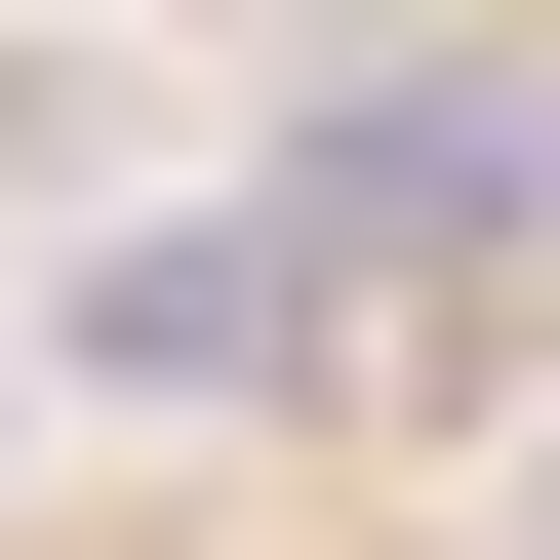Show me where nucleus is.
Instances as JSON below:
<instances>
[{"mask_svg":"<svg viewBox=\"0 0 560 560\" xmlns=\"http://www.w3.org/2000/svg\"><path fill=\"white\" fill-rule=\"evenodd\" d=\"M521 161H560L521 40H320V81H280V241H320V320H361V361H480Z\"/></svg>","mask_w":560,"mask_h":560,"instance_id":"1","label":"nucleus"},{"mask_svg":"<svg viewBox=\"0 0 560 560\" xmlns=\"http://www.w3.org/2000/svg\"><path fill=\"white\" fill-rule=\"evenodd\" d=\"M81 361L120 400H280V361H320V241H280V200H120V241H81Z\"/></svg>","mask_w":560,"mask_h":560,"instance_id":"2","label":"nucleus"},{"mask_svg":"<svg viewBox=\"0 0 560 560\" xmlns=\"http://www.w3.org/2000/svg\"><path fill=\"white\" fill-rule=\"evenodd\" d=\"M521 560H560V441H521Z\"/></svg>","mask_w":560,"mask_h":560,"instance_id":"3","label":"nucleus"}]
</instances>
